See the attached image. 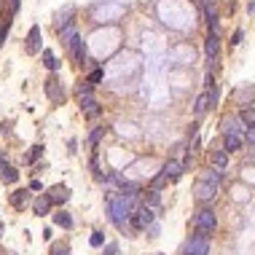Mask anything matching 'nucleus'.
I'll use <instances>...</instances> for the list:
<instances>
[{
  "label": "nucleus",
  "mask_w": 255,
  "mask_h": 255,
  "mask_svg": "<svg viewBox=\"0 0 255 255\" xmlns=\"http://www.w3.org/2000/svg\"><path fill=\"white\" fill-rule=\"evenodd\" d=\"M137 201H140V196H129V193H121V191H110L105 196V207H108V218L110 223L116 228H129V218H132V212L137 210Z\"/></svg>",
  "instance_id": "obj_1"
},
{
  "label": "nucleus",
  "mask_w": 255,
  "mask_h": 255,
  "mask_svg": "<svg viewBox=\"0 0 255 255\" xmlns=\"http://www.w3.org/2000/svg\"><path fill=\"white\" fill-rule=\"evenodd\" d=\"M60 32H62V41H64V46H67V51H70V57H73V62H75V64H83V62H86V46H83L81 35H78L75 24L70 22L67 27H62Z\"/></svg>",
  "instance_id": "obj_2"
},
{
  "label": "nucleus",
  "mask_w": 255,
  "mask_h": 255,
  "mask_svg": "<svg viewBox=\"0 0 255 255\" xmlns=\"http://www.w3.org/2000/svg\"><path fill=\"white\" fill-rule=\"evenodd\" d=\"M191 223L199 234H207V237H210V234H215V228H218V218H215L212 207H199Z\"/></svg>",
  "instance_id": "obj_3"
},
{
  "label": "nucleus",
  "mask_w": 255,
  "mask_h": 255,
  "mask_svg": "<svg viewBox=\"0 0 255 255\" xmlns=\"http://www.w3.org/2000/svg\"><path fill=\"white\" fill-rule=\"evenodd\" d=\"M153 220H156V210H153V207L140 204L132 212V218H129V228H132V231H148V226L153 223Z\"/></svg>",
  "instance_id": "obj_4"
},
{
  "label": "nucleus",
  "mask_w": 255,
  "mask_h": 255,
  "mask_svg": "<svg viewBox=\"0 0 255 255\" xmlns=\"http://www.w3.org/2000/svg\"><path fill=\"white\" fill-rule=\"evenodd\" d=\"M215 196H218V186H215V183L196 180V186H193V199H196V204L207 207V204L215 199Z\"/></svg>",
  "instance_id": "obj_5"
},
{
  "label": "nucleus",
  "mask_w": 255,
  "mask_h": 255,
  "mask_svg": "<svg viewBox=\"0 0 255 255\" xmlns=\"http://www.w3.org/2000/svg\"><path fill=\"white\" fill-rule=\"evenodd\" d=\"M186 255H210V237L207 234H191L186 242Z\"/></svg>",
  "instance_id": "obj_6"
},
{
  "label": "nucleus",
  "mask_w": 255,
  "mask_h": 255,
  "mask_svg": "<svg viewBox=\"0 0 255 255\" xmlns=\"http://www.w3.org/2000/svg\"><path fill=\"white\" fill-rule=\"evenodd\" d=\"M43 91H46V97H49L54 105H62V102H64V86H62L60 81H57L54 75H51L49 81L43 83Z\"/></svg>",
  "instance_id": "obj_7"
},
{
  "label": "nucleus",
  "mask_w": 255,
  "mask_h": 255,
  "mask_svg": "<svg viewBox=\"0 0 255 255\" xmlns=\"http://www.w3.org/2000/svg\"><path fill=\"white\" fill-rule=\"evenodd\" d=\"M210 102H215L212 100V91H201V94L196 97V102H193V116H196V119H201V116L210 110Z\"/></svg>",
  "instance_id": "obj_8"
},
{
  "label": "nucleus",
  "mask_w": 255,
  "mask_h": 255,
  "mask_svg": "<svg viewBox=\"0 0 255 255\" xmlns=\"http://www.w3.org/2000/svg\"><path fill=\"white\" fill-rule=\"evenodd\" d=\"M0 180H3V183H8V186L19 180V169H16V167H11L8 161L3 159V153H0Z\"/></svg>",
  "instance_id": "obj_9"
},
{
  "label": "nucleus",
  "mask_w": 255,
  "mask_h": 255,
  "mask_svg": "<svg viewBox=\"0 0 255 255\" xmlns=\"http://www.w3.org/2000/svg\"><path fill=\"white\" fill-rule=\"evenodd\" d=\"M24 49H27V54H38V51H41V27H30V32H27V46H24Z\"/></svg>",
  "instance_id": "obj_10"
},
{
  "label": "nucleus",
  "mask_w": 255,
  "mask_h": 255,
  "mask_svg": "<svg viewBox=\"0 0 255 255\" xmlns=\"http://www.w3.org/2000/svg\"><path fill=\"white\" fill-rule=\"evenodd\" d=\"M223 134H247V127L242 124V119L237 116V119H226L223 121Z\"/></svg>",
  "instance_id": "obj_11"
},
{
  "label": "nucleus",
  "mask_w": 255,
  "mask_h": 255,
  "mask_svg": "<svg viewBox=\"0 0 255 255\" xmlns=\"http://www.w3.org/2000/svg\"><path fill=\"white\" fill-rule=\"evenodd\" d=\"M218 51H220V38H218V32H210V35H207V43H204L207 60H215V57H218Z\"/></svg>",
  "instance_id": "obj_12"
},
{
  "label": "nucleus",
  "mask_w": 255,
  "mask_h": 255,
  "mask_svg": "<svg viewBox=\"0 0 255 255\" xmlns=\"http://www.w3.org/2000/svg\"><path fill=\"white\" fill-rule=\"evenodd\" d=\"M46 196L51 199V204H64L70 199V191H67V186H54L51 193H46Z\"/></svg>",
  "instance_id": "obj_13"
},
{
  "label": "nucleus",
  "mask_w": 255,
  "mask_h": 255,
  "mask_svg": "<svg viewBox=\"0 0 255 255\" xmlns=\"http://www.w3.org/2000/svg\"><path fill=\"white\" fill-rule=\"evenodd\" d=\"M223 150L226 153H239L242 150V137L239 134H223Z\"/></svg>",
  "instance_id": "obj_14"
},
{
  "label": "nucleus",
  "mask_w": 255,
  "mask_h": 255,
  "mask_svg": "<svg viewBox=\"0 0 255 255\" xmlns=\"http://www.w3.org/2000/svg\"><path fill=\"white\" fill-rule=\"evenodd\" d=\"M142 204H145V207H153V210H159V207H161V191H159V188H148V193H145V199H142Z\"/></svg>",
  "instance_id": "obj_15"
},
{
  "label": "nucleus",
  "mask_w": 255,
  "mask_h": 255,
  "mask_svg": "<svg viewBox=\"0 0 255 255\" xmlns=\"http://www.w3.org/2000/svg\"><path fill=\"white\" fill-rule=\"evenodd\" d=\"M51 207H54V204H51V199L43 193L41 199H35V204H32V212H35L38 218H41V215H49V210H51Z\"/></svg>",
  "instance_id": "obj_16"
},
{
  "label": "nucleus",
  "mask_w": 255,
  "mask_h": 255,
  "mask_svg": "<svg viewBox=\"0 0 255 255\" xmlns=\"http://www.w3.org/2000/svg\"><path fill=\"white\" fill-rule=\"evenodd\" d=\"M239 119H242V124H245L247 129H255V108L253 105H245L239 110Z\"/></svg>",
  "instance_id": "obj_17"
},
{
  "label": "nucleus",
  "mask_w": 255,
  "mask_h": 255,
  "mask_svg": "<svg viewBox=\"0 0 255 255\" xmlns=\"http://www.w3.org/2000/svg\"><path fill=\"white\" fill-rule=\"evenodd\" d=\"M210 161H212L215 169H220V172H223V169L228 167V153H226V150H212Z\"/></svg>",
  "instance_id": "obj_18"
},
{
  "label": "nucleus",
  "mask_w": 255,
  "mask_h": 255,
  "mask_svg": "<svg viewBox=\"0 0 255 255\" xmlns=\"http://www.w3.org/2000/svg\"><path fill=\"white\" fill-rule=\"evenodd\" d=\"M164 172H167L169 180H178L180 175H183V164H180V161H175V159H169L167 164H164Z\"/></svg>",
  "instance_id": "obj_19"
},
{
  "label": "nucleus",
  "mask_w": 255,
  "mask_h": 255,
  "mask_svg": "<svg viewBox=\"0 0 255 255\" xmlns=\"http://www.w3.org/2000/svg\"><path fill=\"white\" fill-rule=\"evenodd\" d=\"M8 201H11L14 207H24V204L30 201V191H24V188H19V191H14V193L8 196Z\"/></svg>",
  "instance_id": "obj_20"
},
{
  "label": "nucleus",
  "mask_w": 255,
  "mask_h": 255,
  "mask_svg": "<svg viewBox=\"0 0 255 255\" xmlns=\"http://www.w3.org/2000/svg\"><path fill=\"white\" fill-rule=\"evenodd\" d=\"M199 180H204V183H215V186H220V180H223V172H220V169H204V172L199 175Z\"/></svg>",
  "instance_id": "obj_21"
},
{
  "label": "nucleus",
  "mask_w": 255,
  "mask_h": 255,
  "mask_svg": "<svg viewBox=\"0 0 255 255\" xmlns=\"http://www.w3.org/2000/svg\"><path fill=\"white\" fill-rule=\"evenodd\" d=\"M54 223L62 226V228H73V218L67 212H54Z\"/></svg>",
  "instance_id": "obj_22"
},
{
  "label": "nucleus",
  "mask_w": 255,
  "mask_h": 255,
  "mask_svg": "<svg viewBox=\"0 0 255 255\" xmlns=\"http://www.w3.org/2000/svg\"><path fill=\"white\" fill-rule=\"evenodd\" d=\"M43 64H46V67H49V70H51V73H54V70H60V62H57V57H54V54H51V51H49V49H46V51H43Z\"/></svg>",
  "instance_id": "obj_23"
},
{
  "label": "nucleus",
  "mask_w": 255,
  "mask_h": 255,
  "mask_svg": "<svg viewBox=\"0 0 255 255\" xmlns=\"http://www.w3.org/2000/svg\"><path fill=\"white\" fill-rule=\"evenodd\" d=\"M102 134H105V127H97V129H94V132H91V134H89V140H86V142H89V145H91V148H97V142H100V140H102Z\"/></svg>",
  "instance_id": "obj_24"
},
{
  "label": "nucleus",
  "mask_w": 255,
  "mask_h": 255,
  "mask_svg": "<svg viewBox=\"0 0 255 255\" xmlns=\"http://www.w3.org/2000/svg\"><path fill=\"white\" fill-rule=\"evenodd\" d=\"M102 113V108H100V102H91V105L83 110V116H86V119H97V116Z\"/></svg>",
  "instance_id": "obj_25"
},
{
  "label": "nucleus",
  "mask_w": 255,
  "mask_h": 255,
  "mask_svg": "<svg viewBox=\"0 0 255 255\" xmlns=\"http://www.w3.org/2000/svg\"><path fill=\"white\" fill-rule=\"evenodd\" d=\"M102 78H105V73H102V70H91L89 78H86V83H89V86H97V83H100Z\"/></svg>",
  "instance_id": "obj_26"
},
{
  "label": "nucleus",
  "mask_w": 255,
  "mask_h": 255,
  "mask_svg": "<svg viewBox=\"0 0 255 255\" xmlns=\"http://www.w3.org/2000/svg\"><path fill=\"white\" fill-rule=\"evenodd\" d=\"M102 255H121V247L116 245V242H105V247H102Z\"/></svg>",
  "instance_id": "obj_27"
},
{
  "label": "nucleus",
  "mask_w": 255,
  "mask_h": 255,
  "mask_svg": "<svg viewBox=\"0 0 255 255\" xmlns=\"http://www.w3.org/2000/svg\"><path fill=\"white\" fill-rule=\"evenodd\" d=\"M89 242H91V247H105V234H102V231H94Z\"/></svg>",
  "instance_id": "obj_28"
},
{
  "label": "nucleus",
  "mask_w": 255,
  "mask_h": 255,
  "mask_svg": "<svg viewBox=\"0 0 255 255\" xmlns=\"http://www.w3.org/2000/svg\"><path fill=\"white\" fill-rule=\"evenodd\" d=\"M41 153H43V148H41V145H35V148H32L27 156H24V161H27V164H32V161H35V159H38V156H41Z\"/></svg>",
  "instance_id": "obj_29"
},
{
  "label": "nucleus",
  "mask_w": 255,
  "mask_h": 255,
  "mask_svg": "<svg viewBox=\"0 0 255 255\" xmlns=\"http://www.w3.org/2000/svg\"><path fill=\"white\" fill-rule=\"evenodd\" d=\"M159 231H161V223H159V220H153V223L148 226V237H159Z\"/></svg>",
  "instance_id": "obj_30"
},
{
  "label": "nucleus",
  "mask_w": 255,
  "mask_h": 255,
  "mask_svg": "<svg viewBox=\"0 0 255 255\" xmlns=\"http://www.w3.org/2000/svg\"><path fill=\"white\" fill-rule=\"evenodd\" d=\"M242 35H245L242 30H237V32H234V35H231V46H239V43H242Z\"/></svg>",
  "instance_id": "obj_31"
},
{
  "label": "nucleus",
  "mask_w": 255,
  "mask_h": 255,
  "mask_svg": "<svg viewBox=\"0 0 255 255\" xmlns=\"http://www.w3.org/2000/svg\"><path fill=\"white\" fill-rule=\"evenodd\" d=\"M54 255H70V250L64 245H60V247H54Z\"/></svg>",
  "instance_id": "obj_32"
},
{
  "label": "nucleus",
  "mask_w": 255,
  "mask_h": 255,
  "mask_svg": "<svg viewBox=\"0 0 255 255\" xmlns=\"http://www.w3.org/2000/svg\"><path fill=\"white\" fill-rule=\"evenodd\" d=\"M30 191H43L41 180H32V183H30Z\"/></svg>",
  "instance_id": "obj_33"
},
{
  "label": "nucleus",
  "mask_w": 255,
  "mask_h": 255,
  "mask_svg": "<svg viewBox=\"0 0 255 255\" xmlns=\"http://www.w3.org/2000/svg\"><path fill=\"white\" fill-rule=\"evenodd\" d=\"M247 140L255 142V129H247Z\"/></svg>",
  "instance_id": "obj_34"
},
{
  "label": "nucleus",
  "mask_w": 255,
  "mask_h": 255,
  "mask_svg": "<svg viewBox=\"0 0 255 255\" xmlns=\"http://www.w3.org/2000/svg\"><path fill=\"white\" fill-rule=\"evenodd\" d=\"M247 14H255V0H253V3H247Z\"/></svg>",
  "instance_id": "obj_35"
}]
</instances>
